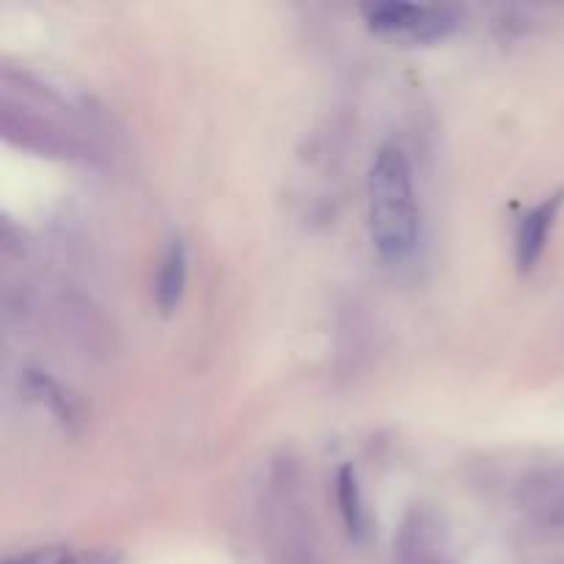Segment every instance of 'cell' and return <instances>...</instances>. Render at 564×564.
Returning <instances> with one entry per match:
<instances>
[{"mask_svg":"<svg viewBox=\"0 0 564 564\" xmlns=\"http://www.w3.org/2000/svg\"><path fill=\"white\" fill-rule=\"evenodd\" d=\"M369 237L380 257L400 264L416 251L422 235L413 171L400 147H383L375 154L367 180Z\"/></svg>","mask_w":564,"mask_h":564,"instance_id":"6da1fadb","label":"cell"},{"mask_svg":"<svg viewBox=\"0 0 564 564\" xmlns=\"http://www.w3.org/2000/svg\"><path fill=\"white\" fill-rule=\"evenodd\" d=\"M372 31L408 42H438L460 28V17L449 6L430 3H375L364 9Z\"/></svg>","mask_w":564,"mask_h":564,"instance_id":"7a4b0ae2","label":"cell"},{"mask_svg":"<svg viewBox=\"0 0 564 564\" xmlns=\"http://www.w3.org/2000/svg\"><path fill=\"white\" fill-rule=\"evenodd\" d=\"M397 556L402 564H455L449 538L438 516L430 510H413L405 518L397 540Z\"/></svg>","mask_w":564,"mask_h":564,"instance_id":"3957f363","label":"cell"},{"mask_svg":"<svg viewBox=\"0 0 564 564\" xmlns=\"http://www.w3.org/2000/svg\"><path fill=\"white\" fill-rule=\"evenodd\" d=\"M518 505L540 527L564 529V466L529 474L518 488Z\"/></svg>","mask_w":564,"mask_h":564,"instance_id":"277c9868","label":"cell"},{"mask_svg":"<svg viewBox=\"0 0 564 564\" xmlns=\"http://www.w3.org/2000/svg\"><path fill=\"white\" fill-rule=\"evenodd\" d=\"M562 204L564 191L554 193V196H549L545 202H540L538 207L523 215L516 237V259L521 273H529V270L538 268L540 257H543L545 246H549L551 229H554L556 218H560Z\"/></svg>","mask_w":564,"mask_h":564,"instance_id":"5b68a950","label":"cell"},{"mask_svg":"<svg viewBox=\"0 0 564 564\" xmlns=\"http://www.w3.org/2000/svg\"><path fill=\"white\" fill-rule=\"evenodd\" d=\"M187 281V251L185 242L174 240L163 257V268L158 275V303L163 312H174L176 303L182 301Z\"/></svg>","mask_w":564,"mask_h":564,"instance_id":"8992f818","label":"cell"},{"mask_svg":"<svg viewBox=\"0 0 564 564\" xmlns=\"http://www.w3.org/2000/svg\"><path fill=\"white\" fill-rule=\"evenodd\" d=\"M336 499H339L341 521H345L350 538L361 540L367 534V510H364L361 485H358L356 468L345 466L336 477Z\"/></svg>","mask_w":564,"mask_h":564,"instance_id":"52a82bcc","label":"cell"},{"mask_svg":"<svg viewBox=\"0 0 564 564\" xmlns=\"http://www.w3.org/2000/svg\"><path fill=\"white\" fill-rule=\"evenodd\" d=\"M3 564H113L110 560H77L69 549H39L31 554L14 556L6 560Z\"/></svg>","mask_w":564,"mask_h":564,"instance_id":"ba28073f","label":"cell"}]
</instances>
